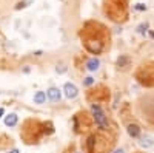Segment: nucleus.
<instances>
[{
  "mask_svg": "<svg viewBox=\"0 0 154 153\" xmlns=\"http://www.w3.org/2000/svg\"><path fill=\"white\" fill-rule=\"evenodd\" d=\"M91 111H93V116H94V121L96 124L100 127V129H106V125H108V121H106V116H105V113L102 111V108L99 105H91Z\"/></svg>",
  "mask_w": 154,
  "mask_h": 153,
  "instance_id": "obj_1",
  "label": "nucleus"
},
{
  "mask_svg": "<svg viewBox=\"0 0 154 153\" xmlns=\"http://www.w3.org/2000/svg\"><path fill=\"white\" fill-rule=\"evenodd\" d=\"M63 91H65V96L68 99H74L77 94H79V90H77V87L71 82H66L65 85H63Z\"/></svg>",
  "mask_w": 154,
  "mask_h": 153,
  "instance_id": "obj_2",
  "label": "nucleus"
},
{
  "mask_svg": "<svg viewBox=\"0 0 154 153\" xmlns=\"http://www.w3.org/2000/svg\"><path fill=\"white\" fill-rule=\"evenodd\" d=\"M46 96L49 100H53V102H59L60 97H62V93L59 91V88H49V90L46 91Z\"/></svg>",
  "mask_w": 154,
  "mask_h": 153,
  "instance_id": "obj_3",
  "label": "nucleus"
},
{
  "mask_svg": "<svg viewBox=\"0 0 154 153\" xmlns=\"http://www.w3.org/2000/svg\"><path fill=\"white\" fill-rule=\"evenodd\" d=\"M99 67H100V60L97 57H93L86 62V68L89 71H96V70H99Z\"/></svg>",
  "mask_w": 154,
  "mask_h": 153,
  "instance_id": "obj_4",
  "label": "nucleus"
},
{
  "mask_svg": "<svg viewBox=\"0 0 154 153\" xmlns=\"http://www.w3.org/2000/svg\"><path fill=\"white\" fill-rule=\"evenodd\" d=\"M17 121H19L17 114H16V113H9V114H6V118H5V125L14 127V125L17 124Z\"/></svg>",
  "mask_w": 154,
  "mask_h": 153,
  "instance_id": "obj_5",
  "label": "nucleus"
},
{
  "mask_svg": "<svg viewBox=\"0 0 154 153\" xmlns=\"http://www.w3.org/2000/svg\"><path fill=\"white\" fill-rule=\"evenodd\" d=\"M139 144H140V147H143V148H149V147L154 145V141H152L151 136H143V138H140Z\"/></svg>",
  "mask_w": 154,
  "mask_h": 153,
  "instance_id": "obj_6",
  "label": "nucleus"
},
{
  "mask_svg": "<svg viewBox=\"0 0 154 153\" xmlns=\"http://www.w3.org/2000/svg\"><path fill=\"white\" fill-rule=\"evenodd\" d=\"M128 135L133 136V138H139V135H140V129H139L136 124H130V125H128Z\"/></svg>",
  "mask_w": 154,
  "mask_h": 153,
  "instance_id": "obj_7",
  "label": "nucleus"
},
{
  "mask_svg": "<svg viewBox=\"0 0 154 153\" xmlns=\"http://www.w3.org/2000/svg\"><path fill=\"white\" fill-rule=\"evenodd\" d=\"M45 100H46V93L45 91H37L34 94V102L35 104H43Z\"/></svg>",
  "mask_w": 154,
  "mask_h": 153,
  "instance_id": "obj_8",
  "label": "nucleus"
},
{
  "mask_svg": "<svg viewBox=\"0 0 154 153\" xmlns=\"http://www.w3.org/2000/svg\"><path fill=\"white\" fill-rule=\"evenodd\" d=\"M146 28H148V25L145 23V25H140V27H139L137 30H139V33H140V34H145V33H146Z\"/></svg>",
  "mask_w": 154,
  "mask_h": 153,
  "instance_id": "obj_9",
  "label": "nucleus"
},
{
  "mask_svg": "<svg viewBox=\"0 0 154 153\" xmlns=\"http://www.w3.org/2000/svg\"><path fill=\"white\" fill-rule=\"evenodd\" d=\"M134 8H136L137 11H145V9H146V5H143V3H137Z\"/></svg>",
  "mask_w": 154,
  "mask_h": 153,
  "instance_id": "obj_10",
  "label": "nucleus"
},
{
  "mask_svg": "<svg viewBox=\"0 0 154 153\" xmlns=\"http://www.w3.org/2000/svg\"><path fill=\"white\" fill-rule=\"evenodd\" d=\"M93 82H94V79H93V78H86V79L83 81V85H86V87H89V85H91Z\"/></svg>",
  "mask_w": 154,
  "mask_h": 153,
  "instance_id": "obj_11",
  "label": "nucleus"
},
{
  "mask_svg": "<svg viewBox=\"0 0 154 153\" xmlns=\"http://www.w3.org/2000/svg\"><path fill=\"white\" fill-rule=\"evenodd\" d=\"M3 114H5V108H0V119H2Z\"/></svg>",
  "mask_w": 154,
  "mask_h": 153,
  "instance_id": "obj_12",
  "label": "nucleus"
},
{
  "mask_svg": "<svg viewBox=\"0 0 154 153\" xmlns=\"http://www.w3.org/2000/svg\"><path fill=\"white\" fill-rule=\"evenodd\" d=\"M8 153H19V150H17V148H14V150H11V151H8Z\"/></svg>",
  "mask_w": 154,
  "mask_h": 153,
  "instance_id": "obj_13",
  "label": "nucleus"
},
{
  "mask_svg": "<svg viewBox=\"0 0 154 153\" xmlns=\"http://www.w3.org/2000/svg\"><path fill=\"white\" fill-rule=\"evenodd\" d=\"M114 153H123V150H116Z\"/></svg>",
  "mask_w": 154,
  "mask_h": 153,
  "instance_id": "obj_14",
  "label": "nucleus"
}]
</instances>
